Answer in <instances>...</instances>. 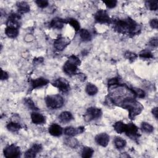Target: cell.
<instances>
[{
  "instance_id": "obj_1",
  "label": "cell",
  "mask_w": 158,
  "mask_h": 158,
  "mask_svg": "<svg viewBox=\"0 0 158 158\" xmlns=\"http://www.w3.org/2000/svg\"><path fill=\"white\" fill-rule=\"evenodd\" d=\"M110 99L113 104L117 105L123 109H127L129 112V117L131 119H134L135 117L139 115L143 109V106L131 96L123 98H110Z\"/></svg>"
},
{
  "instance_id": "obj_2",
  "label": "cell",
  "mask_w": 158,
  "mask_h": 158,
  "mask_svg": "<svg viewBox=\"0 0 158 158\" xmlns=\"http://www.w3.org/2000/svg\"><path fill=\"white\" fill-rule=\"evenodd\" d=\"M114 28L122 34L135 35L139 33V25L133 20L128 17L124 19H118L114 23Z\"/></svg>"
},
{
  "instance_id": "obj_3",
  "label": "cell",
  "mask_w": 158,
  "mask_h": 158,
  "mask_svg": "<svg viewBox=\"0 0 158 158\" xmlns=\"http://www.w3.org/2000/svg\"><path fill=\"white\" fill-rule=\"evenodd\" d=\"M80 64L81 61L79 58L75 55H72L65 62L63 66V70L67 75L70 76L77 74V72L78 70L77 67Z\"/></svg>"
},
{
  "instance_id": "obj_4",
  "label": "cell",
  "mask_w": 158,
  "mask_h": 158,
  "mask_svg": "<svg viewBox=\"0 0 158 158\" xmlns=\"http://www.w3.org/2000/svg\"><path fill=\"white\" fill-rule=\"evenodd\" d=\"M108 91L110 98H122L123 96H126L128 93L132 92L131 89L121 83L109 86Z\"/></svg>"
},
{
  "instance_id": "obj_5",
  "label": "cell",
  "mask_w": 158,
  "mask_h": 158,
  "mask_svg": "<svg viewBox=\"0 0 158 158\" xmlns=\"http://www.w3.org/2000/svg\"><path fill=\"white\" fill-rule=\"evenodd\" d=\"M47 107L51 109L60 108L64 105V99L59 94L49 95L45 99Z\"/></svg>"
},
{
  "instance_id": "obj_6",
  "label": "cell",
  "mask_w": 158,
  "mask_h": 158,
  "mask_svg": "<svg viewBox=\"0 0 158 158\" xmlns=\"http://www.w3.org/2000/svg\"><path fill=\"white\" fill-rule=\"evenodd\" d=\"M4 155L7 158H17L21 155V152L19 147L12 144L4 148L3 150Z\"/></svg>"
},
{
  "instance_id": "obj_7",
  "label": "cell",
  "mask_w": 158,
  "mask_h": 158,
  "mask_svg": "<svg viewBox=\"0 0 158 158\" xmlns=\"http://www.w3.org/2000/svg\"><path fill=\"white\" fill-rule=\"evenodd\" d=\"M102 115V110L99 108L91 107L88 108L85 115L84 119L86 122H91L93 120L100 118Z\"/></svg>"
},
{
  "instance_id": "obj_8",
  "label": "cell",
  "mask_w": 158,
  "mask_h": 158,
  "mask_svg": "<svg viewBox=\"0 0 158 158\" xmlns=\"http://www.w3.org/2000/svg\"><path fill=\"white\" fill-rule=\"evenodd\" d=\"M94 19L100 23H110L111 22V19L107 12L103 9H100L95 13Z\"/></svg>"
},
{
  "instance_id": "obj_9",
  "label": "cell",
  "mask_w": 158,
  "mask_h": 158,
  "mask_svg": "<svg viewBox=\"0 0 158 158\" xmlns=\"http://www.w3.org/2000/svg\"><path fill=\"white\" fill-rule=\"evenodd\" d=\"M52 85L58 88L61 92L65 93L70 90V85L67 80L63 78H59L56 80L53 83Z\"/></svg>"
},
{
  "instance_id": "obj_10",
  "label": "cell",
  "mask_w": 158,
  "mask_h": 158,
  "mask_svg": "<svg viewBox=\"0 0 158 158\" xmlns=\"http://www.w3.org/2000/svg\"><path fill=\"white\" fill-rule=\"evenodd\" d=\"M126 135L130 137L131 139H138L139 136L138 132V128L133 123H130L127 124L125 132Z\"/></svg>"
},
{
  "instance_id": "obj_11",
  "label": "cell",
  "mask_w": 158,
  "mask_h": 158,
  "mask_svg": "<svg viewBox=\"0 0 158 158\" xmlns=\"http://www.w3.org/2000/svg\"><path fill=\"white\" fill-rule=\"evenodd\" d=\"M70 43V40L67 37L60 36L56 39L54 41V46L57 51H63Z\"/></svg>"
},
{
  "instance_id": "obj_12",
  "label": "cell",
  "mask_w": 158,
  "mask_h": 158,
  "mask_svg": "<svg viewBox=\"0 0 158 158\" xmlns=\"http://www.w3.org/2000/svg\"><path fill=\"white\" fill-rule=\"evenodd\" d=\"M42 148V146L40 144H34L31 147V148H30L28 150L26 151V152L25 153V157L28 158L35 157L38 152L41 151Z\"/></svg>"
},
{
  "instance_id": "obj_13",
  "label": "cell",
  "mask_w": 158,
  "mask_h": 158,
  "mask_svg": "<svg viewBox=\"0 0 158 158\" xmlns=\"http://www.w3.org/2000/svg\"><path fill=\"white\" fill-rule=\"evenodd\" d=\"M95 141L98 144L106 147L109 142V136L106 133H99L95 136Z\"/></svg>"
},
{
  "instance_id": "obj_14",
  "label": "cell",
  "mask_w": 158,
  "mask_h": 158,
  "mask_svg": "<svg viewBox=\"0 0 158 158\" xmlns=\"http://www.w3.org/2000/svg\"><path fill=\"white\" fill-rule=\"evenodd\" d=\"M85 131L83 127L75 128L73 127H67L64 129V133L68 136H74L78 134L82 133Z\"/></svg>"
},
{
  "instance_id": "obj_15",
  "label": "cell",
  "mask_w": 158,
  "mask_h": 158,
  "mask_svg": "<svg viewBox=\"0 0 158 158\" xmlns=\"http://www.w3.org/2000/svg\"><path fill=\"white\" fill-rule=\"evenodd\" d=\"M49 80L43 77H40L35 78L31 81V85L33 89H35L37 88H40L46 85L49 83Z\"/></svg>"
},
{
  "instance_id": "obj_16",
  "label": "cell",
  "mask_w": 158,
  "mask_h": 158,
  "mask_svg": "<svg viewBox=\"0 0 158 158\" xmlns=\"http://www.w3.org/2000/svg\"><path fill=\"white\" fill-rule=\"evenodd\" d=\"M31 119L32 122L36 125L43 124L46 122L44 116H43L41 114L36 112H33L31 113Z\"/></svg>"
},
{
  "instance_id": "obj_17",
  "label": "cell",
  "mask_w": 158,
  "mask_h": 158,
  "mask_svg": "<svg viewBox=\"0 0 158 158\" xmlns=\"http://www.w3.org/2000/svg\"><path fill=\"white\" fill-rule=\"evenodd\" d=\"M63 129L58 124L53 123L49 127V133L54 136H59L62 134Z\"/></svg>"
},
{
  "instance_id": "obj_18",
  "label": "cell",
  "mask_w": 158,
  "mask_h": 158,
  "mask_svg": "<svg viewBox=\"0 0 158 158\" xmlns=\"http://www.w3.org/2000/svg\"><path fill=\"white\" fill-rule=\"evenodd\" d=\"M67 23L65 19H61L60 17H54L52 19L50 23V25L52 28L56 29H61L63 28L64 24Z\"/></svg>"
},
{
  "instance_id": "obj_19",
  "label": "cell",
  "mask_w": 158,
  "mask_h": 158,
  "mask_svg": "<svg viewBox=\"0 0 158 158\" xmlns=\"http://www.w3.org/2000/svg\"><path fill=\"white\" fill-rule=\"evenodd\" d=\"M17 7L19 14L27 13L30 10V7L29 4L25 1H20L17 3Z\"/></svg>"
},
{
  "instance_id": "obj_20",
  "label": "cell",
  "mask_w": 158,
  "mask_h": 158,
  "mask_svg": "<svg viewBox=\"0 0 158 158\" xmlns=\"http://www.w3.org/2000/svg\"><path fill=\"white\" fill-rule=\"evenodd\" d=\"M72 114L68 111H64L59 115V120L63 123H66L70 122L73 119Z\"/></svg>"
},
{
  "instance_id": "obj_21",
  "label": "cell",
  "mask_w": 158,
  "mask_h": 158,
  "mask_svg": "<svg viewBox=\"0 0 158 158\" xmlns=\"http://www.w3.org/2000/svg\"><path fill=\"white\" fill-rule=\"evenodd\" d=\"M64 143L65 145L73 149L77 148L79 145L78 141L73 136H69L68 138H65L64 140Z\"/></svg>"
},
{
  "instance_id": "obj_22",
  "label": "cell",
  "mask_w": 158,
  "mask_h": 158,
  "mask_svg": "<svg viewBox=\"0 0 158 158\" xmlns=\"http://www.w3.org/2000/svg\"><path fill=\"white\" fill-rule=\"evenodd\" d=\"M5 33L6 35L10 38H16L19 35V30L18 28H13V27H6L5 28Z\"/></svg>"
},
{
  "instance_id": "obj_23",
  "label": "cell",
  "mask_w": 158,
  "mask_h": 158,
  "mask_svg": "<svg viewBox=\"0 0 158 158\" xmlns=\"http://www.w3.org/2000/svg\"><path fill=\"white\" fill-rule=\"evenodd\" d=\"M85 91L86 93L89 96L95 95L98 92V88L96 85L93 83H88L85 88Z\"/></svg>"
},
{
  "instance_id": "obj_24",
  "label": "cell",
  "mask_w": 158,
  "mask_h": 158,
  "mask_svg": "<svg viewBox=\"0 0 158 158\" xmlns=\"http://www.w3.org/2000/svg\"><path fill=\"white\" fill-rule=\"evenodd\" d=\"M126 125H127V124H125L123 122L118 121V122H117L114 125V128L117 133L121 134V133L125 132V130L126 128Z\"/></svg>"
},
{
  "instance_id": "obj_25",
  "label": "cell",
  "mask_w": 158,
  "mask_h": 158,
  "mask_svg": "<svg viewBox=\"0 0 158 158\" xmlns=\"http://www.w3.org/2000/svg\"><path fill=\"white\" fill-rule=\"evenodd\" d=\"M6 127L7 130L11 132H17L22 128L20 123L15 122H10L8 123Z\"/></svg>"
},
{
  "instance_id": "obj_26",
  "label": "cell",
  "mask_w": 158,
  "mask_h": 158,
  "mask_svg": "<svg viewBox=\"0 0 158 158\" xmlns=\"http://www.w3.org/2000/svg\"><path fill=\"white\" fill-rule=\"evenodd\" d=\"M81 39L84 41H89L91 40V35L86 29H81L79 31Z\"/></svg>"
},
{
  "instance_id": "obj_27",
  "label": "cell",
  "mask_w": 158,
  "mask_h": 158,
  "mask_svg": "<svg viewBox=\"0 0 158 158\" xmlns=\"http://www.w3.org/2000/svg\"><path fill=\"white\" fill-rule=\"evenodd\" d=\"M114 143L117 149H120L126 146L127 142L124 139L120 137H115L114 140Z\"/></svg>"
},
{
  "instance_id": "obj_28",
  "label": "cell",
  "mask_w": 158,
  "mask_h": 158,
  "mask_svg": "<svg viewBox=\"0 0 158 158\" xmlns=\"http://www.w3.org/2000/svg\"><path fill=\"white\" fill-rule=\"evenodd\" d=\"M94 154V150L93 148L88 146H85L83 148L81 151V157L83 158H89L93 156Z\"/></svg>"
},
{
  "instance_id": "obj_29",
  "label": "cell",
  "mask_w": 158,
  "mask_h": 158,
  "mask_svg": "<svg viewBox=\"0 0 158 158\" xmlns=\"http://www.w3.org/2000/svg\"><path fill=\"white\" fill-rule=\"evenodd\" d=\"M157 1H147L145 2V5L150 10H156L158 8Z\"/></svg>"
},
{
  "instance_id": "obj_30",
  "label": "cell",
  "mask_w": 158,
  "mask_h": 158,
  "mask_svg": "<svg viewBox=\"0 0 158 158\" xmlns=\"http://www.w3.org/2000/svg\"><path fill=\"white\" fill-rule=\"evenodd\" d=\"M24 104L30 109L31 110H37L38 108L35 106L34 102L31 100V98H25L24 99Z\"/></svg>"
},
{
  "instance_id": "obj_31",
  "label": "cell",
  "mask_w": 158,
  "mask_h": 158,
  "mask_svg": "<svg viewBox=\"0 0 158 158\" xmlns=\"http://www.w3.org/2000/svg\"><path fill=\"white\" fill-rule=\"evenodd\" d=\"M141 128L144 132L148 133H152L154 131V127L151 124L147 122H143L141 125Z\"/></svg>"
},
{
  "instance_id": "obj_32",
  "label": "cell",
  "mask_w": 158,
  "mask_h": 158,
  "mask_svg": "<svg viewBox=\"0 0 158 158\" xmlns=\"http://www.w3.org/2000/svg\"><path fill=\"white\" fill-rule=\"evenodd\" d=\"M68 23H69L73 28L74 30L76 31H78L80 30V23L75 19H73V18H71V19H69L68 20V22H67Z\"/></svg>"
},
{
  "instance_id": "obj_33",
  "label": "cell",
  "mask_w": 158,
  "mask_h": 158,
  "mask_svg": "<svg viewBox=\"0 0 158 158\" xmlns=\"http://www.w3.org/2000/svg\"><path fill=\"white\" fill-rule=\"evenodd\" d=\"M131 89L133 91L135 96L138 97L139 98H144L145 93L143 89H141L140 88H133Z\"/></svg>"
},
{
  "instance_id": "obj_34",
  "label": "cell",
  "mask_w": 158,
  "mask_h": 158,
  "mask_svg": "<svg viewBox=\"0 0 158 158\" xmlns=\"http://www.w3.org/2000/svg\"><path fill=\"white\" fill-rule=\"evenodd\" d=\"M139 56L144 59H151L153 57V54L148 50H143L139 53Z\"/></svg>"
},
{
  "instance_id": "obj_35",
  "label": "cell",
  "mask_w": 158,
  "mask_h": 158,
  "mask_svg": "<svg viewBox=\"0 0 158 158\" xmlns=\"http://www.w3.org/2000/svg\"><path fill=\"white\" fill-rule=\"evenodd\" d=\"M124 56L126 59H127L128 60H129L131 62L134 61L138 57L136 54H135L133 52H131V51H128L125 52V53L124 54Z\"/></svg>"
},
{
  "instance_id": "obj_36",
  "label": "cell",
  "mask_w": 158,
  "mask_h": 158,
  "mask_svg": "<svg viewBox=\"0 0 158 158\" xmlns=\"http://www.w3.org/2000/svg\"><path fill=\"white\" fill-rule=\"evenodd\" d=\"M103 2L106 4V6L108 8L112 9L116 6L117 1L115 0H107V1H103Z\"/></svg>"
},
{
  "instance_id": "obj_37",
  "label": "cell",
  "mask_w": 158,
  "mask_h": 158,
  "mask_svg": "<svg viewBox=\"0 0 158 158\" xmlns=\"http://www.w3.org/2000/svg\"><path fill=\"white\" fill-rule=\"evenodd\" d=\"M35 3L40 8H45L49 5V2L46 0H37L35 1Z\"/></svg>"
},
{
  "instance_id": "obj_38",
  "label": "cell",
  "mask_w": 158,
  "mask_h": 158,
  "mask_svg": "<svg viewBox=\"0 0 158 158\" xmlns=\"http://www.w3.org/2000/svg\"><path fill=\"white\" fill-rule=\"evenodd\" d=\"M120 79L118 77H115L113 78L110 79L108 81V85L109 86L110 85H117V84H120Z\"/></svg>"
},
{
  "instance_id": "obj_39",
  "label": "cell",
  "mask_w": 158,
  "mask_h": 158,
  "mask_svg": "<svg viewBox=\"0 0 158 158\" xmlns=\"http://www.w3.org/2000/svg\"><path fill=\"white\" fill-rule=\"evenodd\" d=\"M150 26L152 28H154V29H157L158 28V21L157 19H152L150 22H149Z\"/></svg>"
},
{
  "instance_id": "obj_40",
  "label": "cell",
  "mask_w": 158,
  "mask_h": 158,
  "mask_svg": "<svg viewBox=\"0 0 158 158\" xmlns=\"http://www.w3.org/2000/svg\"><path fill=\"white\" fill-rule=\"evenodd\" d=\"M149 44L152 46V47H157V38L155 37L153 38L151 41H149Z\"/></svg>"
},
{
  "instance_id": "obj_41",
  "label": "cell",
  "mask_w": 158,
  "mask_h": 158,
  "mask_svg": "<svg viewBox=\"0 0 158 158\" xmlns=\"http://www.w3.org/2000/svg\"><path fill=\"white\" fill-rule=\"evenodd\" d=\"M1 80H7L9 78V74L7 72H6V71H4L3 70H1Z\"/></svg>"
},
{
  "instance_id": "obj_42",
  "label": "cell",
  "mask_w": 158,
  "mask_h": 158,
  "mask_svg": "<svg viewBox=\"0 0 158 158\" xmlns=\"http://www.w3.org/2000/svg\"><path fill=\"white\" fill-rule=\"evenodd\" d=\"M152 114L155 117L156 119H157V107H156L152 109Z\"/></svg>"
},
{
  "instance_id": "obj_43",
  "label": "cell",
  "mask_w": 158,
  "mask_h": 158,
  "mask_svg": "<svg viewBox=\"0 0 158 158\" xmlns=\"http://www.w3.org/2000/svg\"><path fill=\"white\" fill-rule=\"evenodd\" d=\"M78 78L81 81H85L86 77L84 73H78Z\"/></svg>"
}]
</instances>
